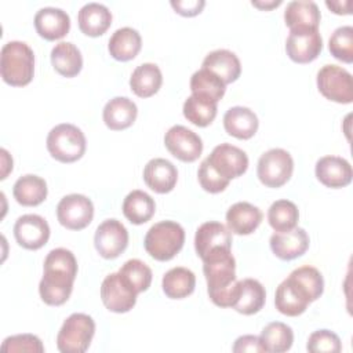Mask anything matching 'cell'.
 Wrapping results in <instances>:
<instances>
[{
	"instance_id": "cell-1",
	"label": "cell",
	"mask_w": 353,
	"mask_h": 353,
	"mask_svg": "<svg viewBox=\"0 0 353 353\" xmlns=\"http://www.w3.org/2000/svg\"><path fill=\"white\" fill-rule=\"evenodd\" d=\"M77 274V261L66 248L51 250L44 259V273L39 284V292L44 303L59 306L65 303L73 290Z\"/></svg>"
},
{
	"instance_id": "cell-2",
	"label": "cell",
	"mask_w": 353,
	"mask_h": 353,
	"mask_svg": "<svg viewBox=\"0 0 353 353\" xmlns=\"http://www.w3.org/2000/svg\"><path fill=\"white\" fill-rule=\"evenodd\" d=\"M210 299L219 307H232L237 301L241 280H236V261L229 248H218L203 259Z\"/></svg>"
},
{
	"instance_id": "cell-3",
	"label": "cell",
	"mask_w": 353,
	"mask_h": 353,
	"mask_svg": "<svg viewBox=\"0 0 353 353\" xmlns=\"http://www.w3.org/2000/svg\"><path fill=\"white\" fill-rule=\"evenodd\" d=\"M0 73L3 80L14 87L32 81L34 73L33 50L23 41H8L0 52Z\"/></svg>"
},
{
	"instance_id": "cell-4",
	"label": "cell",
	"mask_w": 353,
	"mask_h": 353,
	"mask_svg": "<svg viewBox=\"0 0 353 353\" xmlns=\"http://www.w3.org/2000/svg\"><path fill=\"white\" fill-rule=\"evenodd\" d=\"M185 230L174 221L154 223L146 233L143 245L146 252L156 261L172 259L183 247Z\"/></svg>"
},
{
	"instance_id": "cell-5",
	"label": "cell",
	"mask_w": 353,
	"mask_h": 353,
	"mask_svg": "<svg viewBox=\"0 0 353 353\" xmlns=\"http://www.w3.org/2000/svg\"><path fill=\"white\" fill-rule=\"evenodd\" d=\"M95 334V321L85 313H73L62 324L57 335L61 353H84Z\"/></svg>"
},
{
	"instance_id": "cell-6",
	"label": "cell",
	"mask_w": 353,
	"mask_h": 353,
	"mask_svg": "<svg viewBox=\"0 0 353 353\" xmlns=\"http://www.w3.org/2000/svg\"><path fill=\"white\" fill-rule=\"evenodd\" d=\"M47 149L55 160L61 163H73L85 152V137L76 125L62 123L48 132Z\"/></svg>"
},
{
	"instance_id": "cell-7",
	"label": "cell",
	"mask_w": 353,
	"mask_h": 353,
	"mask_svg": "<svg viewBox=\"0 0 353 353\" xmlns=\"http://www.w3.org/2000/svg\"><path fill=\"white\" fill-rule=\"evenodd\" d=\"M292 171L294 160L291 154L281 148L269 149L258 160V178L268 188L283 186L291 178Z\"/></svg>"
},
{
	"instance_id": "cell-8",
	"label": "cell",
	"mask_w": 353,
	"mask_h": 353,
	"mask_svg": "<svg viewBox=\"0 0 353 353\" xmlns=\"http://www.w3.org/2000/svg\"><path fill=\"white\" fill-rule=\"evenodd\" d=\"M317 88L330 101L350 103L353 101L352 74L338 65H324L317 73Z\"/></svg>"
},
{
	"instance_id": "cell-9",
	"label": "cell",
	"mask_w": 353,
	"mask_h": 353,
	"mask_svg": "<svg viewBox=\"0 0 353 353\" xmlns=\"http://www.w3.org/2000/svg\"><path fill=\"white\" fill-rule=\"evenodd\" d=\"M94 216L92 201L84 196L72 193L61 199L57 205V218L62 226L70 230H81Z\"/></svg>"
},
{
	"instance_id": "cell-10",
	"label": "cell",
	"mask_w": 353,
	"mask_h": 353,
	"mask_svg": "<svg viewBox=\"0 0 353 353\" xmlns=\"http://www.w3.org/2000/svg\"><path fill=\"white\" fill-rule=\"evenodd\" d=\"M94 244L102 258L114 259L127 248L128 232L120 221L106 219L97 228Z\"/></svg>"
},
{
	"instance_id": "cell-11",
	"label": "cell",
	"mask_w": 353,
	"mask_h": 353,
	"mask_svg": "<svg viewBox=\"0 0 353 353\" xmlns=\"http://www.w3.org/2000/svg\"><path fill=\"white\" fill-rule=\"evenodd\" d=\"M164 145L168 152L185 163L197 160L203 152L201 138L185 125H172L164 135Z\"/></svg>"
},
{
	"instance_id": "cell-12",
	"label": "cell",
	"mask_w": 353,
	"mask_h": 353,
	"mask_svg": "<svg viewBox=\"0 0 353 353\" xmlns=\"http://www.w3.org/2000/svg\"><path fill=\"white\" fill-rule=\"evenodd\" d=\"M207 160L211 167L228 181L243 175L248 168V157L245 152L230 143L215 146Z\"/></svg>"
},
{
	"instance_id": "cell-13",
	"label": "cell",
	"mask_w": 353,
	"mask_h": 353,
	"mask_svg": "<svg viewBox=\"0 0 353 353\" xmlns=\"http://www.w3.org/2000/svg\"><path fill=\"white\" fill-rule=\"evenodd\" d=\"M323 50V39L319 29L290 30L285 41L287 55L296 63L314 61Z\"/></svg>"
},
{
	"instance_id": "cell-14",
	"label": "cell",
	"mask_w": 353,
	"mask_h": 353,
	"mask_svg": "<svg viewBox=\"0 0 353 353\" xmlns=\"http://www.w3.org/2000/svg\"><path fill=\"white\" fill-rule=\"evenodd\" d=\"M137 295L117 273L108 274L101 284V299L108 310L127 313L137 303Z\"/></svg>"
},
{
	"instance_id": "cell-15",
	"label": "cell",
	"mask_w": 353,
	"mask_h": 353,
	"mask_svg": "<svg viewBox=\"0 0 353 353\" xmlns=\"http://www.w3.org/2000/svg\"><path fill=\"white\" fill-rule=\"evenodd\" d=\"M17 243L26 250H39L50 239V226L47 221L36 214H26L17 219L14 225Z\"/></svg>"
},
{
	"instance_id": "cell-16",
	"label": "cell",
	"mask_w": 353,
	"mask_h": 353,
	"mask_svg": "<svg viewBox=\"0 0 353 353\" xmlns=\"http://www.w3.org/2000/svg\"><path fill=\"white\" fill-rule=\"evenodd\" d=\"M194 248L201 261L214 250L232 248V233L221 222L210 221L199 226L194 236Z\"/></svg>"
},
{
	"instance_id": "cell-17",
	"label": "cell",
	"mask_w": 353,
	"mask_h": 353,
	"mask_svg": "<svg viewBox=\"0 0 353 353\" xmlns=\"http://www.w3.org/2000/svg\"><path fill=\"white\" fill-rule=\"evenodd\" d=\"M270 248L273 254L283 259L291 261L306 252L309 248V236L302 228H294L285 232H274L270 236Z\"/></svg>"
},
{
	"instance_id": "cell-18",
	"label": "cell",
	"mask_w": 353,
	"mask_h": 353,
	"mask_svg": "<svg viewBox=\"0 0 353 353\" xmlns=\"http://www.w3.org/2000/svg\"><path fill=\"white\" fill-rule=\"evenodd\" d=\"M352 165L339 156H324L316 163V176L327 188H345L352 182Z\"/></svg>"
},
{
	"instance_id": "cell-19",
	"label": "cell",
	"mask_w": 353,
	"mask_h": 353,
	"mask_svg": "<svg viewBox=\"0 0 353 353\" xmlns=\"http://www.w3.org/2000/svg\"><path fill=\"white\" fill-rule=\"evenodd\" d=\"M34 28L46 40H58L68 34L70 29V18L62 8L44 7L34 15Z\"/></svg>"
},
{
	"instance_id": "cell-20",
	"label": "cell",
	"mask_w": 353,
	"mask_h": 353,
	"mask_svg": "<svg viewBox=\"0 0 353 353\" xmlns=\"http://www.w3.org/2000/svg\"><path fill=\"white\" fill-rule=\"evenodd\" d=\"M178 179L176 167L165 159L157 157L146 163L143 168V181L156 193H168L174 189Z\"/></svg>"
},
{
	"instance_id": "cell-21",
	"label": "cell",
	"mask_w": 353,
	"mask_h": 353,
	"mask_svg": "<svg viewBox=\"0 0 353 353\" xmlns=\"http://www.w3.org/2000/svg\"><path fill=\"white\" fill-rule=\"evenodd\" d=\"M262 211L251 203L239 201L226 212L228 229L234 234H251L262 222Z\"/></svg>"
},
{
	"instance_id": "cell-22",
	"label": "cell",
	"mask_w": 353,
	"mask_h": 353,
	"mask_svg": "<svg viewBox=\"0 0 353 353\" xmlns=\"http://www.w3.org/2000/svg\"><path fill=\"white\" fill-rule=\"evenodd\" d=\"M320 10L314 1L292 0L284 10V21L290 30L319 29Z\"/></svg>"
},
{
	"instance_id": "cell-23",
	"label": "cell",
	"mask_w": 353,
	"mask_h": 353,
	"mask_svg": "<svg viewBox=\"0 0 353 353\" xmlns=\"http://www.w3.org/2000/svg\"><path fill=\"white\" fill-rule=\"evenodd\" d=\"M77 22L80 30L91 37L103 34L112 23V12L109 8L101 3H87L84 4L79 14Z\"/></svg>"
},
{
	"instance_id": "cell-24",
	"label": "cell",
	"mask_w": 353,
	"mask_h": 353,
	"mask_svg": "<svg viewBox=\"0 0 353 353\" xmlns=\"http://www.w3.org/2000/svg\"><path fill=\"white\" fill-rule=\"evenodd\" d=\"M259 121L256 114L245 106H233L223 116L226 132L239 139H250L255 135Z\"/></svg>"
},
{
	"instance_id": "cell-25",
	"label": "cell",
	"mask_w": 353,
	"mask_h": 353,
	"mask_svg": "<svg viewBox=\"0 0 353 353\" xmlns=\"http://www.w3.org/2000/svg\"><path fill=\"white\" fill-rule=\"evenodd\" d=\"M138 114L137 105L127 97H114L103 108V121L108 128L120 131L132 125Z\"/></svg>"
},
{
	"instance_id": "cell-26",
	"label": "cell",
	"mask_w": 353,
	"mask_h": 353,
	"mask_svg": "<svg viewBox=\"0 0 353 353\" xmlns=\"http://www.w3.org/2000/svg\"><path fill=\"white\" fill-rule=\"evenodd\" d=\"M287 280L309 303L320 298L324 291V280L321 273L309 265L294 269Z\"/></svg>"
},
{
	"instance_id": "cell-27",
	"label": "cell",
	"mask_w": 353,
	"mask_h": 353,
	"mask_svg": "<svg viewBox=\"0 0 353 353\" xmlns=\"http://www.w3.org/2000/svg\"><path fill=\"white\" fill-rule=\"evenodd\" d=\"M203 68L214 72L225 84L233 83L241 73V65L234 52L229 50H215L205 55Z\"/></svg>"
},
{
	"instance_id": "cell-28",
	"label": "cell",
	"mask_w": 353,
	"mask_h": 353,
	"mask_svg": "<svg viewBox=\"0 0 353 353\" xmlns=\"http://www.w3.org/2000/svg\"><path fill=\"white\" fill-rule=\"evenodd\" d=\"M142 39L138 30L124 26L110 36L108 50L110 55L117 61H130L135 58L141 50Z\"/></svg>"
},
{
	"instance_id": "cell-29",
	"label": "cell",
	"mask_w": 353,
	"mask_h": 353,
	"mask_svg": "<svg viewBox=\"0 0 353 353\" xmlns=\"http://www.w3.org/2000/svg\"><path fill=\"white\" fill-rule=\"evenodd\" d=\"M51 63L59 74L74 77L83 68V57L73 43L61 41L51 50Z\"/></svg>"
},
{
	"instance_id": "cell-30",
	"label": "cell",
	"mask_w": 353,
	"mask_h": 353,
	"mask_svg": "<svg viewBox=\"0 0 353 353\" xmlns=\"http://www.w3.org/2000/svg\"><path fill=\"white\" fill-rule=\"evenodd\" d=\"M163 76L156 63H142L135 68L130 77V87L132 92L141 98H149L154 95L161 87Z\"/></svg>"
},
{
	"instance_id": "cell-31",
	"label": "cell",
	"mask_w": 353,
	"mask_h": 353,
	"mask_svg": "<svg viewBox=\"0 0 353 353\" xmlns=\"http://www.w3.org/2000/svg\"><path fill=\"white\" fill-rule=\"evenodd\" d=\"M190 90L192 95L218 103V101L225 95L226 84L214 72L201 68L192 74Z\"/></svg>"
},
{
	"instance_id": "cell-32",
	"label": "cell",
	"mask_w": 353,
	"mask_h": 353,
	"mask_svg": "<svg viewBox=\"0 0 353 353\" xmlns=\"http://www.w3.org/2000/svg\"><path fill=\"white\" fill-rule=\"evenodd\" d=\"M12 194L22 205H39L47 197V183L41 176L28 174L17 179L12 188Z\"/></svg>"
},
{
	"instance_id": "cell-33",
	"label": "cell",
	"mask_w": 353,
	"mask_h": 353,
	"mask_svg": "<svg viewBox=\"0 0 353 353\" xmlns=\"http://www.w3.org/2000/svg\"><path fill=\"white\" fill-rule=\"evenodd\" d=\"M156 211L154 200L143 190L130 192L123 201V214L134 225L148 222Z\"/></svg>"
},
{
	"instance_id": "cell-34",
	"label": "cell",
	"mask_w": 353,
	"mask_h": 353,
	"mask_svg": "<svg viewBox=\"0 0 353 353\" xmlns=\"http://www.w3.org/2000/svg\"><path fill=\"white\" fill-rule=\"evenodd\" d=\"M196 276L183 266L170 269L163 276V291L171 299H182L194 291Z\"/></svg>"
},
{
	"instance_id": "cell-35",
	"label": "cell",
	"mask_w": 353,
	"mask_h": 353,
	"mask_svg": "<svg viewBox=\"0 0 353 353\" xmlns=\"http://www.w3.org/2000/svg\"><path fill=\"white\" fill-rule=\"evenodd\" d=\"M266 299V291L265 287L255 279H244L241 280L240 292L237 296V301L232 306L236 312L241 314H254L258 313Z\"/></svg>"
},
{
	"instance_id": "cell-36",
	"label": "cell",
	"mask_w": 353,
	"mask_h": 353,
	"mask_svg": "<svg viewBox=\"0 0 353 353\" xmlns=\"http://www.w3.org/2000/svg\"><path fill=\"white\" fill-rule=\"evenodd\" d=\"M259 339L265 347V352L283 353L291 349L294 332L290 325L281 321H273L262 330Z\"/></svg>"
},
{
	"instance_id": "cell-37",
	"label": "cell",
	"mask_w": 353,
	"mask_h": 353,
	"mask_svg": "<svg viewBox=\"0 0 353 353\" xmlns=\"http://www.w3.org/2000/svg\"><path fill=\"white\" fill-rule=\"evenodd\" d=\"M274 305L280 313L295 317L306 310L309 302L302 295H299L298 291L285 279L279 284L276 290Z\"/></svg>"
},
{
	"instance_id": "cell-38",
	"label": "cell",
	"mask_w": 353,
	"mask_h": 353,
	"mask_svg": "<svg viewBox=\"0 0 353 353\" xmlns=\"http://www.w3.org/2000/svg\"><path fill=\"white\" fill-rule=\"evenodd\" d=\"M299 219V211L296 205L285 199L276 200L268 211V221L269 225L276 232H285L291 230L296 226Z\"/></svg>"
},
{
	"instance_id": "cell-39",
	"label": "cell",
	"mask_w": 353,
	"mask_h": 353,
	"mask_svg": "<svg viewBox=\"0 0 353 353\" xmlns=\"http://www.w3.org/2000/svg\"><path fill=\"white\" fill-rule=\"evenodd\" d=\"M119 274L135 294L146 291L152 283V270L141 259H128L124 262Z\"/></svg>"
},
{
	"instance_id": "cell-40",
	"label": "cell",
	"mask_w": 353,
	"mask_h": 353,
	"mask_svg": "<svg viewBox=\"0 0 353 353\" xmlns=\"http://www.w3.org/2000/svg\"><path fill=\"white\" fill-rule=\"evenodd\" d=\"M216 103L196 95L188 97L183 103V116L197 127H207L216 116Z\"/></svg>"
},
{
	"instance_id": "cell-41",
	"label": "cell",
	"mask_w": 353,
	"mask_h": 353,
	"mask_svg": "<svg viewBox=\"0 0 353 353\" xmlns=\"http://www.w3.org/2000/svg\"><path fill=\"white\" fill-rule=\"evenodd\" d=\"M328 48L334 58L345 63H352L353 62V28L349 25L336 28L330 37Z\"/></svg>"
},
{
	"instance_id": "cell-42",
	"label": "cell",
	"mask_w": 353,
	"mask_h": 353,
	"mask_svg": "<svg viewBox=\"0 0 353 353\" xmlns=\"http://www.w3.org/2000/svg\"><path fill=\"white\" fill-rule=\"evenodd\" d=\"M306 349L312 353H339L342 345L335 332L330 330H319L310 334Z\"/></svg>"
},
{
	"instance_id": "cell-43",
	"label": "cell",
	"mask_w": 353,
	"mask_h": 353,
	"mask_svg": "<svg viewBox=\"0 0 353 353\" xmlns=\"http://www.w3.org/2000/svg\"><path fill=\"white\" fill-rule=\"evenodd\" d=\"M3 352H33L43 353L44 346L41 341L32 334H19L8 336L1 343Z\"/></svg>"
},
{
	"instance_id": "cell-44",
	"label": "cell",
	"mask_w": 353,
	"mask_h": 353,
	"mask_svg": "<svg viewBox=\"0 0 353 353\" xmlns=\"http://www.w3.org/2000/svg\"><path fill=\"white\" fill-rule=\"evenodd\" d=\"M197 176H199V182L200 186L210 193H219L222 190H225L229 185V181L222 178L208 163L207 159H204L199 167L197 171Z\"/></svg>"
},
{
	"instance_id": "cell-45",
	"label": "cell",
	"mask_w": 353,
	"mask_h": 353,
	"mask_svg": "<svg viewBox=\"0 0 353 353\" xmlns=\"http://www.w3.org/2000/svg\"><path fill=\"white\" fill-rule=\"evenodd\" d=\"M234 353H244V352H265V347L259 339V336L255 335H243L239 336L234 341V345L232 347Z\"/></svg>"
},
{
	"instance_id": "cell-46",
	"label": "cell",
	"mask_w": 353,
	"mask_h": 353,
	"mask_svg": "<svg viewBox=\"0 0 353 353\" xmlns=\"http://www.w3.org/2000/svg\"><path fill=\"white\" fill-rule=\"evenodd\" d=\"M204 6V0H171V7L175 10V12L183 17H194L200 14Z\"/></svg>"
},
{
	"instance_id": "cell-47",
	"label": "cell",
	"mask_w": 353,
	"mask_h": 353,
	"mask_svg": "<svg viewBox=\"0 0 353 353\" xmlns=\"http://www.w3.org/2000/svg\"><path fill=\"white\" fill-rule=\"evenodd\" d=\"M325 6L335 14H350V1H325Z\"/></svg>"
},
{
	"instance_id": "cell-48",
	"label": "cell",
	"mask_w": 353,
	"mask_h": 353,
	"mask_svg": "<svg viewBox=\"0 0 353 353\" xmlns=\"http://www.w3.org/2000/svg\"><path fill=\"white\" fill-rule=\"evenodd\" d=\"M0 153H1V179H4L6 176H7V174L12 170V159L10 157V154H8V152L6 150V149H1L0 150Z\"/></svg>"
},
{
	"instance_id": "cell-49",
	"label": "cell",
	"mask_w": 353,
	"mask_h": 353,
	"mask_svg": "<svg viewBox=\"0 0 353 353\" xmlns=\"http://www.w3.org/2000/svg\"><path fill=\"white\" fill-rule=\"evenodd\" d=\"M281 4V0H272V1H252V6L258 7V8H265V10H270L273 7H277Z\"/></svg>"
}]
</instances>
